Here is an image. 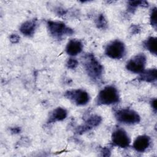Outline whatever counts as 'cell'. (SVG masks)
<instances>
[{"mask_svg":"<svg viewBox=\"0 0 157 157\" xmlns=\"http://www.w3.org/2000/svg\"><path fill=\"white\" fill-rule=\"evenodd\" d=\"M125 51L124 45L120 40H115L109 44L105 48L106 55L113 59L121 58Z\"/></svg>","mask_w":157,"mask_h":157,"instance_id":"obj_4","label":"cell"},{"mask_svg":"<svg viewBox=\"0 0 157 157\" xmlns=\"http://www.w3.org/2000/svg\"><path fill=\"white\" fill-rule=\"evenodd\" d=\"M119 100L117 90L112 86L104 88L98 96V103L99 104L109 105L117 103Z\"/></svg>","mask_w":157,"mask_h":157,"instance_id":"obj_1","label":"cell"},{"mask_svg":"<svg viewBox=\"0 0 157 157\" xmlns=\"http://www.w3.org/2000/svg\"><path fill=\"white\" fill-rule=\"evenodd\" d=\"M112 139L113 143L121 148L127 147L129 143L130 139L124 130L123 129H117L112 134Z\"/></svg>","mask_w":157,"mask_h":157,"instance_id":"obj_8","label":"cell"},{"mask_svg":"<svg viewBox=\"0 0 157 157\" xmlns=\"http://www.w3.org/2000/svg\"><path fill=\"white\" fill-rule=\"evenodd\" d=\"M83 48V45L82 42L77 40H70L66 48V52L68 55L71 56H75L80 53Z\"/></svg>","mask_w":157,"mask_h":157,"instance_id":"obj_9","label":"cell"},{"mask_svg":"<svg viewBox=\"0 0 157 157\" xmlns=\"http://www.w3.org/2000/svg\"><path fill=\"white\" fill-rule=\"evenodd\" d=\"M105 24H106V21H105V20L104 18V16H102V15H100L98 17V22H97V25H98V27L103 28L105 25Z\"/></svg>","mask_w":157,"mask_h":157,"instance_id":"obj_19","label":"cell"},{"mask_svg":"<svg viewBox=\"0 0 157 157\" xmlns=\"http://www.w3.org/2000/svg\"><path fill=\"white\" fill-rule=\"evenodd\" d=\"M148 3H147L146 1H131L129 2V6L132 7H136L139 6H147Z\"/></svg>","mask_w":157,"mask_h":157,"instance_id":"obj_16","label":"cell"},{"mask_svg":"<svg viewBox=\"0 0 157 157\" xmlns=\"http://www.w3.org/2000/svg\"><path fill=\"white\" fill-rule=\"evenodd\" d=\"M146 48L151 53L156 54V38L151 37L148 38L144 44Z\"/></svg>","mask_w":157,"mask_h":157,"instance_id":"obj_15","label":"cell"},{"mask_svg":"<svg viewBox=\"0 0 157 157\" xmlns=\"http://www.w3.org/2000/svg\"><path fill=\"white\" fill-rule=\"evenodd\" d=\"M66 96L79 105L86 104L90 99L88 94L86 91L81 90L67 91L66 93Z\"/></svg>","mask_w":157,"mask_h":157,"instance_id":"obj_7","label":"cell"},{"mask_svg":"<svg viewBox=\"0 0 157 157\" xmlns=\"http://www.w3.org/2000/svg\"><path fill=\"white\" fill-rule=\"evenodd\" d=\"M146 63L145 56L142 53L139 54L131 59L126 64V68L134 73H141L144 71Z\"/></svg>","mask_w":157,"mask_h":157,"instance_id":"obj_5","label":"cell"},{"mask_svg":"<svg viewBox=\"0 0 157 157\" xmlns=\"http://www.w3.org/2000/svg\"><path fill=\"white\" fill-rule=\"evenodd\" d=\"M150 139L147 136H140L136 138L133 147L138 151H145L149 146Z\"/></svg>","mask_w":157,"mask_h":157,"instance_id":"obj_10","label":"cell"},{"mask_svg":"<svg viewBox=\"0 0 157 157\" xmlns=\"http://www.w3.org/2000/svg\"><path fill=\"white\" fill-rule=\"evenodd\" d=\"M116 118L118 121L126 124H134L140 121L138 113L131 109H123L117 112Z\"/></svg>","mask_w":157,"mask_h":157,"instance_id":"obj_3","label":"cell"},{"mask_svg":"<svg viewBox=\"0 0 157 157\" xmlns=\"http://www.w3.org/2000/svg\"><path fill=\"white\" fill-rule=\"evenodd\" d=\"M19 36L17 34H12L11 36H10V40L13 42V43H15V42H17L18 40H19Z\"/></svg>","mask_w":157,"mask_h":157,"instance_id":"obj_20","label":"cell"},{"mask_svg":"<svg viewBox=\"0 0 157 157\" xmlns=\"http://www.w3.org/2000/svg\"><path fill=\"white\" fill-rule=\"evenodd\" d=\"M77 64H78L77 61L73 58H70L67 61V66L71 69H74V68L76 67Z\"/></svg>","mask_w":157,"mask_h":157,"instance_id":"obj_18","label":"cell"},{"mask_svg":"<svg viewBox=\"0 0 157 157\" xmlns=\"http://www.w3.org/2000/svg\"><path fill=\"white\" fill-rule=\"evenodd\" d=\"M84 66L88 75L93 78H98L102 72V67L91 54L84 58Z\"/></svg>","mask_w":157,"mask_h":157,"instance_id":"obj_2","label":"cell"},{"mask_svg":"<svg viewBox=\"0 0 157 157\" xmlns=\"http://www.w3.org/2000/svg\"><path fill=\"white\" fill-rule=\"evenodd\" d=\"M101 121V118L97 115H93L90 117L86 122V124L82 127L80 128L79 132H85L93 127L98 126Z\"/></svg>","mask_w":157,"mask_h":157,"instance_id":"obj_11","label":"cell"},{"mask_svg":"<svg viewBox=\"0 0 157 157\" xmlns=\"http://www.w3.org/2000/svg\"><path fill=\"white\" fill-rule=\"evenodd\" d=\"M156 75L157 71L156 69H148L140 73V78L145 82H153L156 80Z\"/></svg>","mask_w":157,"mask_h":157,"instance_id":"obj_14","label":"cell"},{"mask_svg":"<svg viewBox=\"0 0 157 157\" xmlns=\"http://www.w3.org/2000/svg\"><path fill=\"white\" fill-rule=\"evenodd\" d=\"M48 28L50 33L55 37H61L64 35H71L73 31L61 22L49 21Z\"/></svg>","mask_w":157,"mask_h":157,"instance_id":"obj_6","label":"cell"},{"mask_svg":"<svg viewBox=\"0 0 157 157\" xmlns=\"http://www.w3.org/2000/svg\"><path fill=\"white\" fill-rule=\"evenodd\" d=\"M36 21L34 20H30L25 22L23 25H21L20 27V31L26 36H31L33 34L35 28H36Z\"/></svg>","mask_w":157,"mask_h":157,"instance_id":"obj_13","label":"cell"},{"mask_svg":"<svg viewBox=\"0 0 157 157\" xmlns=\"http://www.w3.org/2000/svg\"><path fill=\"white\" fill-rule=\"evenodd\" d=\"M67 116V112L64 109L58 107L55 109L51 113L48 122H55L64 120Z\"/></svg>","mask_w":157,"mask_h":157,"instance_id":"obj_12","label":"cell"},{"mask_svg":"<svg viewBox=\"0 0 157 157\" xmlns=\"http://www.w3.org/2000/svg\"><path fill=\"white\" fill-rule=\"evenodd\" d=\"M150 21L152 26L156 27V8L153 9L151 16H150Z\"/></svg>","mask_w":157,"mask_h":157,"instance_id":"obj_17","label":"cell"},{"mask_svg":"<svg viewBox=\"0 0 157 157\" xmlns=\"http://www.w3.org/2000/svg\"><path fill=\"white\" fill-rule=\"evenodd\" d=\"M151 106H152L153 109H154L155 112H156V99H155L152 101Z\"/></svg>","mask_w":157,"mask_h":157,"instance_id":"obj_21","label":"cell"}]
</instances>
